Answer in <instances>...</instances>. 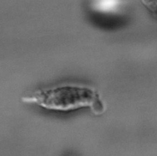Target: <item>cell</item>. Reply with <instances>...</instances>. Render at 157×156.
<instances>
[{"label": "cell", "instance_id": "6da1fadb", "mask_svg": "<svg viewBox=\"0 0 157 156\" xmlns=\"http://www.w3.org/2000/svg\"><path fill=\"white\" fill-rule=\"evenodd\" d=\"M22 100L46 110L58 111H69L82 108H90L95 114H100L104 111L97 91L80 84H66L39 89L23 97Z\"/></svg>", "mask_w": 157, "mask_h": 156}, {"label": "cell", "instance_id": "7a4b0ae2", "mask_svg": "<svg viewBox=\"0 0 157 156\" xmlns=\"http://www.w3.org/2000/svg\"><path fill=\"white\" fill-rule=\"evenodd\" d=\"M142 2L151 11L157 12V1H143Z\"/></svg>", "mask_w": 157, "mask_h": 156}]
</instances>
